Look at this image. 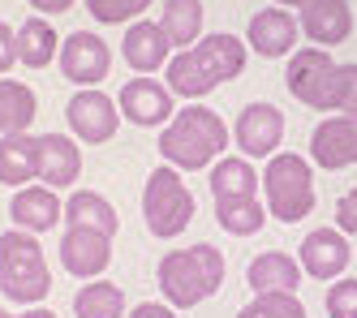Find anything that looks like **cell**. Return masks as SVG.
<instances>
[{"mask_svg":"<svg viewBox=\"0 0 357 318\" xmlns=\"http://www.w3.org/2000/svg\"><path fill=\"white\" fill-rule=\"evenodd\" d=\"M250 61V47L241 35H202L194 47L185 52H172V61L164 69V82L176 99H185V103H198L202 95H211L215 86L224 82H233V77H241Z\"/></svg>","mask_w":357,"mask_h":318,"instance_id":"cell-1","label":"cell"},{"mask_svg":"<svg viewBox=\"0 0 357 318\" xmlns=\"http://www.w3.org/2000/svg\"><path fill=\"white\" fill-rule=\"evenodd\" d=\"M228 138L233 134H228L224 116L198 99V103H185V108L160 129V159L172 164L176 172H202V168H211L215 159H224Z\"/></svg>","mask_w":357,"mask_h":318,"instance_id":"cell-2","label":"cell"},{"mask_svg":"<svg viewBox=\"0 0 357 318\" xmlns=\"http://www.w3.org/2000/svg\"><path fill=\"white\" fill-rule=\"evenodd\" d=\"M160 297L172 310H194L224 284V254L211 241H194L185 250H168L155 267Z\"/></svg>","mask_w":357,"mask_h":318,"instance_id":"cell-3","label":"cell"},{"mask_svg":"<svg viewBox=\"0 0 357 318\" xmlns=\"http://www.w3.org/2000/svg\"><path fill=\"white\" fill-rule=\"evenodd\" d=\"M52 293V271L39 236L26 228L0 232V297L13 305H43Z\"/></svg>","mask_w":357,"mask_h":318,"instance_id":"cell-4","label":"cell"},{"mask_svg":"<svg viewBox=\"0 0 357 318\" xmlns=\"http://www.w3.org/2000/svg\"><path fill=\"white\" fill-rule=\"evenodd\" d=\"M263 198H267L271 220L301 224L314 211V164H310V155L275 151L263 168Z\"/></svg>","mask_w":357,"mask_h":318,"instance_id":"cell-5","label":"cell"},{"mask_svg":"<svg viewBox=\"0 0 357 318\" xmlns=\"http://www.w3.org/2000/svg\"><path fill=\"white\" fill-rule=\"evenodd\" d=\"M194 211H198V202H194L181 172L172 164L151 168V176L142 185V224H146L151 236H160V241L181 236L194 224Z\"/></svg>","mask_w":357,"mask_h":318,"instance_id":"cell-6","label":"cell"},{"mask_svg":"<svg viewBox=\"0 0 357 318\" xmlns=\"http://www.w3.org/2000/svg\"><path fill=\"white\" fill-rule=\"evenodd\" d=\"M336 65L327 47H297L289 56V73H284V86L297 103L314 112H331V77H336Z\"/></svg>","mask_w":357,"mask_h":318,"instance_id":"cell-7","label":"cell"},{"mask_svg":"<svg viewBox=\"0 0 357 318\" xmlns=\"http://www.w3.org/2000/svg\"><path fill=\"white\" fill-rule=\"evenodd\" d=\"M116 108H121V121H130L138 129H164L176 116V95L160 77L134 73L130 82L116 91Z\"/></svg>","mask_w":357,"mask_h":318,"instance_id":"cell-8","label":"cell"},{"mask_svg":"<svg viewBox=\"0 0 357 318\" xmlns=\"http://www.w3.org/2000/svg\"><path fill=\"white\" fill-rule=\"evenodd\" d=\"M65 125H69V134L82 146H104L116 134V125H121V108H116V99L108 91L82 86V91H73V99L65 103Z\"/></svg>","mask_w":357,"mask_h":318,"instance_id":"cell-9","label":"cell"},{"mask_svg":"<svg viewBox=\"0 0 357 318\" xmlns=\"http://www.w3.org/2000/svg\"><path fill=\"white\" fill-rule=\"evenodd\" d=\"M310 164L323 172L357 164V112H323V121L310 129Z\"/></svg>","mask_w":357,"mask_h":318,"instance_id":"cell-10","label":"cell"},{"mask_svg":"<svg viewBox=\"0 0 357 318\" xmlns=\"http://www.w3.org/2000/svg\"><path fill=\"white\" fill-rule=\"evenodd\" d=\"M61 73L69 77L73 86H99L112 69V47L104 35L95 31H73L61 39V56H56Z\"/></svg>","mask_w":357,"mask_h":318,"instance_id":"cell-11","label":"cell"},{"mask_svg":"<svg viewBox=\"0 0 357 318\" xmlns=\"http://www.w3.org/2000/svg\"><path fill=\"white\" fill-rule=\"evenodd\" d=\"M233 138H237L245 159H271L280 151V142H284V112L267 99H254L241 108V116L233 125Z\"/></svg>","mask_w":357,"mask_h":318,"instance_id":"cell-12","label":"cell"},{"mask_svg":"<svg viewBox=\"0 0 357 318\" xmlns=\"http://www.w3.org/2000/svg\"><path fill=\"white\" fill-rule=\"evenodd\" d=\"M297 35H301V22L293 9H280V5H267L250 17L245 26V47L263 61H280V56H293L297 47Z\"/></svg>","mask_w":357,"mask_h":318,"instance_id":"cell-13","label":"cell"},{"mask_svg":"<svg viewBox=\"0 0 357 318\" xmlns=\"http://www.w3.org/2000/svg\"><path fill=\"white\" fill-rule=\"evenodd\" d=\"M112 262V236L108 232H95V228H69L61 232V267L73 280H99Z\"/></svg>","mask_w":357,"mask_h":318,"instance_id":"cell-14","label":"cell"},{"mask_svg":"<svg viewBox=\"0 0 357 318\" xmlns=\"http://www.w3.org/2000/svg\"><path fill=\"white\" fill-rule=\"evenodd\" d=\"M297 262H301V271L310 275V280H319V284L340 280L344 267L353 262L349 236L340 228H314V232H305V241L297 250Z\"/></svg>","mask_w":357,"mask_h":318,"instance_id":"cell-15","label":"cell"},{"mask_svg":"<svg viewBox=\"0 0 357 318\" xmlns=\"http://www.w3.org/2000/svg\"><path fill=\"white\" fill-rule=\"evenodd\" d=\"M172 39L164 35V26L160 22H130L125 26V35H121V61L130 65L134 73H151L155 77L160 69H168L172 61Z\"/></svg>","mask_w":357,"mask_h":318,"instance_id":"cell-16","label":"cell"},{"mask_svg":"<svg viewBox=\"0 0 357 318\" xmlns=\"http://www.w3.org/2000/svg\"><path fill=\"white\" fill-rule=\"evenodd\" d=\"M65 220V202H61V190H52V185H22V190H13L9 198V224L13 228H26V232H47L56 228Z\"/></svg>","mask_w":357,"mask_h":318,"instance_id":"cell-17","label":"cell"},{"mask_svg":"<svg viewBox=\"0 0 357 318\" xmlns=\"http://www.w3.org/2000/svg\"><path fill=\"white\" fill-rule=\"evenodd\" d=\"M297 22H301V35L310 39L314 47H340L349 35H353V9L349 0H305L297 9Z\"/></svg>","mask_w":357,"mask_h":318,"instance_id":"cell-18","label":"cell"},{"mask_svg":"<svg viewBox=\"0 0 357 318\" xmlns=\"http://www.w3.org/2000/svg\"><path fill=\"white\" fill-rule=\"evenodd\" d=\"M82 172V146L73 134H39V181L52 190H73Z\"/></svg>","mask_w":357,"mask_h":318,"instance_id":"cell-19","label":"cell"},{"mask_svg":"<svg viewBox=\"0 0 357 318\" xmlns=\"http://www.w3.org/2000/svg\"><path fill=\"white\" fill-rule=\"evenodd\" d=\"M301 280H305V271H301L297 254H289V250H263L245 267L250 293H297Z\"/></svg>","mask_w":357,"mask_h":318,"instance_id":"cell-20","label":"cell"},{"mask_svg":"<svg viewBox=\"0 0 357 318\" xmlns=\"http://www.w3.org/2000/svg\"><path fill=\"white\" fill-rule=\"evenodd\" d=\"M39 181V134H0V185L22 190Z\"/></svg>","mask_w":357,"mask_h":318,"instance_id":"cell-21","label":"cell"},{"mask_svg":"<svg viewBox=\"0 0 357 318\" xmlns=\"http://www.w3.org/2000/svg\"><path fill=\"white\" fill-rule=\"evenodd\" d=\"M61 56V35H56V26L47 22V17H26L17 26V61L26 65V69H47Z\"/></svg>","mask_w":357,"mask_h":318,"instance_id":"cell-22","label":"cell"},{"mask_svg":"<svg viewBox=\"0 0 357 318\" xmlns=\"http://www.w3.org/2000/svg\"><path fill=\"white\" fill-rule=\"evenodd\" d=\"M65 224H69V228H95V232H108V236L121 232L116 206H112L104 194H95V190L69 194V202H65Z\"/></svg>","mask_w":357,"mask_h":318,"instance_id":"cell-23","label":"cell"},{"mask_svg":"<svg viewBox=\"0 0 357 318\" xmlns=\"http://www.w3.org/2000/svg\"><path fill=\"white\" fill-rule=\"evenodd\" d=\"M39 116V99L26 82L0 77V134H26Z\"/></svg>","mask_w":357,"mask_h":318,"instance_id":"cell-24","label":"cell"},{"mask_svg":"<svg viewBox=\"0 0 357 318\" xmlns=\"http://www.w3.org/2000/svg\"><path fill=\"white\" fill-rule=\"evenodd\" d=\"M263 190V176L254 172L250 159L241 155H224L211 164V194L215 198H254Z\"/></svg>","mask_w":357,"mask_h":318,"instance_id":"cell-25","label":"cell"},{"mask_svg":"<svg viewBox=\"0 0 357 318\" xmlns=\"http://www.w3.org/2000/svg\"><path fill=\"white\" fill-rule=\"evenodd\" d=\"M73 314L78 318H125L130 301H125V288L112 280H86L73 297Z\"/></svg>","mask_w":357,"mask_h":318,"instance_id":"cell-26","label":"cell"},{"mask_svg":"<svg viewBox=\"0 0 357 318\" xmlns=\"http://www.w3.org/2000/svg\"><path fill=\"white\" fill-rule=\"evenodd\" d=\"M215 224L233 236H254L267 228V202L254 198H215Z\"/></svg>","mask_w":357,"mask_h":318,"instance_id":"cell-27","label":"cell"},{"mask_svg":"<svg viewBox=\"0 0 357 318\" xmlns=\"http://www.w3.org/2000/svg\"><path fill=\"white\" fill-rule=\"evenodd\" d=\"M164 35L172 39L176 52H185L202 39V0H164V13H160Z\"/></svg>","mask_w":357,"mask_h":318,"instance_id":"cell-28","label":"cell"},{"mask_svg":"<svg viewBox=\"0 0 357 318\" xmlns=\"http://www.w3.org/2000/svg\"><path fill=\"white\" fill-rule=\"evenodd\" d=\"M237 318H305V305L297 293H254V301H245Z\"/></svg>","mask_w":357,"mask_h":318,"instance_id":"cell-29","label":"cell"},{"mask_svg":"<svg viewBox=\"0 0 357 318\" xmlns=\"http://www.w3.org/2000/svg\"><path fill=\"white\" fill-rule=\"evenodd\" d=\"M151 9V0H86V13L95 22H104V26H116V22H138L142 13Z\"/></svg>","mask_w":357,"mask_h":318,"instance_id":"cell-30","label":"cell"},{"mask_svg":"<svg viewBox=\"0 0 357 318\" xmlns=\"http://www.w3.org/2000/svg\"><path fill=\"white\" fill-rule=\"evenodd\" d=\"M323 305H327V318H357V280H349V275L331 280Z\"/></svg>","mask_w":357,"mask_h":318,"instance_id":"cell-31","label":"cell"},{"mask_svg":"<svg viewBox=\"0 0 357 318\" xmlns=\"http://www.w3.org/2000/svg\"><path fill=\"white\" fill-rule=\"evenodd\" d=\"M331 112H357V65H336V77H331Z\"/></svg>","mask_w":357,"mask_h":318,"instance_id":"cell-32","label":"cell"},{"mask_svg":"<svg viewBox=\"0 0 357 318\" xmlns=\"http://www.w3.org/2000/svg\"><path fill=\"white\" fill-rule=\"evenodd\" d=\"M336 228L344 236H357V185L336 198Z\"/></svg>","mask_w":357,"mask_h":318,"instance_id":"cell-33","label":"cell"},{"mask_svg":"<svg viewBox=\"0 0 357 318\" xmlns=\"http://www.w3.org/2000/svg\"><path fill=\"white\" fill-rule=\"evenodd\" d=\"M13 61H17V31L9 22H0V77L13 69Z\"/></svg>","mask_w":357,"mask_h":318,"instance_id":"cell-34","label":"cell"},{"mask_svg":"<svg viewBox=\"0 0 357 318\" xmlns=\"http://www.w3.org/2000/svg\"><path fill=\"white\" fill-rule=\"evenodd\" d=\"M130 318H181L168 301H142V305H134L130 310Z\"/></svg>","mask_w":357,"mask_h":318,"instance_id":"cell-35","label":"cell"},{"mask_svg":"<svg viewBox=\"0 0 357 318\" xmlns=\"http://www.w3.org/2000/svg\"><path fill=\"white\" fill-rule=\"evenodd\" d=\"M78 0H31V9L39 13V17H61V13H69Z\"/></svg>","mask_w":357,"mask_h":318,"instance_id":"cell-36","label":"cell"},{"mask_svg":"<svg viewBox=\"0 0 357 318\" xmlns=\"http://www.w3.org/2000/svg\"><path fill=\"white\" fill-rule=\"evenodd\" d=\"M0 318H56V310H47V305H22L17 314H9L5 305H0Z\"/></svg>","mask_w":357,"mask_h":318,"instance_id":"cell-37","label":"cell"},{"mask_svg":"<svg viewBox=\"0 0 357 318\" xmlns=\"http://www.w3.org/2000/svg\"><path fill=\"white\" fill-rule=\"evenodd\" d=\"M271 5H280V9H301L305 0H271Z\"/></svg>","mask_w":357,"mask_h":318,"instance_id":"cell-38","label":"cell"}]
</instances>
